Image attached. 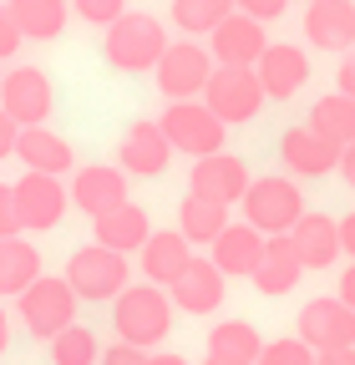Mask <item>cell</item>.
I'll list each match as a JSON object with an SVG mask.
<instances>
[{
  "mask_svg": "<svg viewBox=\"0 0 355 365\" xmlns=\"http://www.w3.org/2000/svg\"><path fill=\"white\" fill-rule=\"evenodd\" d=\"M173 294H163V284H127L117 299H112V325H117V340L138 345V350H153L168 340L173 330Z\"/></svg>",
  "mask_w": 355,
  "mask_h": 365,
  "instance_id": "cell-1",
  "label": "cell"
},
{
  "mask_svg": "<svg viewBox=\"0 0 355 365\" xmlns=\"http://www.w3.org/2000/svg\"><path fill=\"white\" fill-rule=\"evenodd\" d=\"M168 31H163V21H153L148 11H127L122 21H112L107 26V41H102V56H107V66H117V71H158V61H163V51H168Z\"/></svg>",
  "mask_w": 355,
  "mask_h": 365,
  "instance_id": "cell-2",
  "label": "cell"
},
{
  "mask_svg": "<svg viewBox=\"0 0 355 365\" xmlns=\"http://www.w3.org/2000/svg\"><path fill=\"white\" fill-rule=\"evenodd\" d=\"M16 314H21L26 335H36V340L51 345L61 330L76 325V289L66 279H56V274H41V279L16 299Z\"/></svg>",
  "mask_w": 355,
  "mask_h": 365,
  "instance_id": "cell-3",
  "label": "cell"
},
{
  "mask_svg": "<svg viewBox=\"0 0 355 365\" xmlns=\"http://www.w3.org/2000/svg\"><path fill=\"white\" fill-rule=\"evenodd\" d=\"M173 153H188L193 163L198 158H213L224 153V137H229V122L218 117L208 102H168V112L158 117Z\"/></svg>",
  "mask_w": 355,
  "mask_h": 365,
  "instance_id": "cell-4",
  "label": "cell"
},
{
  "mask_svg": "<svg viewBox=\"0 0 355 365\" xmlns=\"http://www.w3.org/2000/svg\"><path fill=\"white\" fill-rule=\"evenodd\" d=\"M213 71H218L213 51L198 46L193 36H183V41H173L163 51V61H158V91L168 102H198L208 91V81H213Z\"/></svg>",
  "mask_w": 355,
  "mask_h": 365,
  "instance_id": "cell-5",
  "label": "cell"
},
{
  "mask_svg": "<svg viewBox=\"0 0 355 365\" xmlns=\"http://www.w3.org/2000/svg\"><path fill=\"white\" fill-rule=\"evenodd\" d=\"M304 218V193L294 188V178H254L244 193V223H254L264 239L289 234Z\"/></svg>",
  "mask_w": 355,
  "mask_h": 365,
  "instance_id": "cell-6",
  "label": "cell"
},
{
  "mask_svg": "<svg viewBox=\"0 0 355 365\" xmlns=\"http://www.w3.org/2000/svg\"><path fill=\"white\" fill-rule=\"evenodd\" d=\"M66 284L76 289V299L107 304L127 289V254L107 249V244H86L66 259Z\"/></svg>",
  "mask_w": 355,
  "mask_h": 365,
  "instance_id": "cell-7",
  "label": "cell"
},
{
  "mask_svg": "<svg viewBox=\"0 0 355 365\" xmlns=\"http://www.w3.org/2000/svg\"><path fill=\"white\" fill-rule=\"evenodd\" d=\"M203 102L224 117L229 127H244V122L259 117V107L269 102V91H264V81H259L254 66H218L213 81H208V91H203Z\"/></svg>",
  "mask_w": 355,
  "mask_h": 365,
  "instance_id": "cell-8",
  "label": "cell"
},
{
  "mask_svg": "<svg viewBox=\"0 0 355 365\" xmlns=\"http://www.w3.org/2000/svg\"><path fill=\"white\" fill-rule=\"evenodd\" d=\"M299 340L315 350H355V309L340 294H320L299 309Z\"/></svg>",
  "mask_w": 355,
  "mask_h": 365,
  "instance_id": "cell-9",
  "label": "cell"
},
{
  "mask_svg": "<svg viewBox=\"0 0 355 365\" xmlns=\"http://www.w3.org/2000/svg\"><path fill=\"white\" fill-rule=\"evenodd\" d=\"M0 107H6L21 127H46V117L56 107L51 76L41 66H11L6 81H0Z\"/></svg>",
  "mask_w": 355,
  "mask_h": 365,
  "instance_id": "cell-10",
  "label": "cell"
},
{
  "mask_svg": "<svg viewBox=\"0 0 355 365\" xmlns=\"http://www.w3.org/2000/svg\"><path fill=\"white\" fill-rule=\"evenodd\" d=\"M249 168H244V158H234V153H213V158H198L193 163V173H188V193H198V198H213V203H244V193H249Z\"/></svg>",
  "mask_w": 355,
  "mask_h": 365,
  "instance_id": "cell-11",
  "label": "cell"
},
{
  "mask_svg": "<svg viewBox=\"0 0 355 365\" xmlns=\"http://www.w3.org/2000/svg\"><path fill=\"white\" fill-rule=\"evenodd\" d=\"M66 193L71 188H61V178H51V173H21L16 178V203H21V218H26L31 234H46V228L61 223Z\"/></svg>",
  "mask_w": 355,
  "mask_h": 365,
  "instance_id": "cell-12",
  "label": "cell"
},
{
  "mask_svg": "<svg viewBox=\"0 0 355 365\" xmlns=\"http://www.w3.org/2000/svg\"><path fill=\"white\" fill-rule=\"evenodd\" d=\"M208 51L218 66H259V56L269 51V36H264V21L234 11L224 26L208 36Z\"/></svg>",
  "mask_w": 355,
  "mask_h": 365,
  "instance_id": "cell-13",
  "label": "cell"
},
{
  "mask_svg": "<svg viewBox=\"0 0 355 365\" xmlns=\"http://www.w3.org/2000/svg\"><path fill=\"white\" fill-rule=\"evenodd\" d=\"M173 163V143H168V132L163 122H132L122 132V148H117V168L122 173H138V178H158L163 168Z\"/></svg>",
  "mask_w": 355,
  "mask_h": 365,
  "instance_id": "cell-14",
  "label": "cell"
},
{
  "mask_svg": "<svg viewBox=\"0 0 355 365\" xmlns=\"http://www.w3.org/2000/svg\"><path fill=\"white\" fill-rule=\"evenodd\" d=\"M229 294V274L218 269L213 259H193L183 274L173 279V304L183 314H213Z\"/></svg>",
  "mask_w": 355,
  "mask_h": 365,
  "instance_id": "cell-15",
  "label": "cell"
},
{
  "mask_svg": "<svg viewBox=\"0 0 355 365\" xmlns=\"http://www.w3.org/2000/svg\"><path fill=\"white\" fill-rule=\"evenodd\" d=\"M304 36L320 51H355V0H315L304 6Z\"/></svg>",
  "mask_w": 355,
  "mask_h": 365,
  "instance_id": "cell-16",
  "label": "cell"
},
{
  "mask_svg": "<svg viewBox=\"0 0 355 365\" xmlns=\"http://www.w3.org/2000/svg\"><path fill=\"white\" fill-rule=\"evenodd\" d=\"M71 203H76L86 218H102L107 208L127 203V173H122V168H107V163L76 168V173H71Z\"/></svg>",
  "mask_w": 355,
  "mask_h": 365,
  "instance_id": "cell-17",
  "label": "cell"
},
{
  "mask_svg": "<svg viewBox=\"0 0 355 365\" xmlns=\"http://www.w3.org/2000/svg\"><path fill=\"white\" fill-rule=\"evenodd\" d=\"M259 81L264 91H269V102H289L294 91L309 81V56H304V46H289V41H269V51L259 56Z\"/></svg>",
  "mask_w": 355,
  "mask_h": 365,
  "instance_id": "cell-18",
  "label": "cell"
},
{
  "mask_svg": "<svg viewBox=\"0 0 355 365\" xmlns=\"http://www.w3.org/2000/svg\"><path fill=\"white\" fill-rule=\"evenodd\" d=\"M279 158H284V168H289L294 178H325V173L340 168V148L325 143L309 122H304V127H289V132L279 137Z\"/></svg>",
  "mask_w": 355,
  "mask_h": 365,
  "instance_id": "cell-19",
  "label": "cell"
},
{
  "mask_svg": "<svg viewBox=\"0 0 355 365\" xmlns=\"http://www.w3.org/2000/svg\"><path fill=\"white\" fill-rule=\"evenodd\" d=\"M264 244H269V239H264L254 223H229L224 234L208 244V249H213L208 259L224 269L229 279H254V269H259V259H264Z\"/></svg>",
  "mask_w": 355,
  "mask_h": 365,
  "instance_id": "cell-20",
  "label": "cell"
},
{
  "mask_svg": "<svg viewBox=\"0 0 355 365\" xmlns=\"http://www.w3.org/2000/svg\"><path fill=\"white\" fill-rule=\"evenodd\" d=\"M289 239H294V254H299L304 269H330V264L345 254V244H340V218H330V213H304V218L289 228Z\"/></svg>",
  "mask_w": 355,
  "mask_h": 365,
  "instance_id": "cell-21",
  "label": "cell"
},
{
  "mask_svg": "<svg viewBox=\"0 0 355 365\" xmlns=\"http://www.w3.org/2000/svg\"><path fill=\"white\" fill-rule=\"evenodd\" d=\"M153 239V223H148V208H138V203H117V208H107L102 218H92V244H107V249H117V254H132V249H143Z\"/></svg>",
  "mask_w": 355,
  "mask_h": 365,
  "instance_id": "cell-22",
  "label": "cell"
},
{
  "mask_svg": "<svg viewBox=\"0 0 355 365\" xmlns=\"http://www.w3.org/2000/svg\"><path fill=\"white\" fill-rule=\"evenodd\" d=\"M299 274H304V264H299V254H294V239H289V234H274L269 244H264L259 269H254V289H259L264 299H279V294H289V289L299 284Z\"/></svg>",
  "mask_w": 355,
  "mask_h": 365,
  "instance_id": "cell-23",
  "label": "cell"
},
{
  "mask_svg": "<svg viewBox=\"0 0 355 365\" xmlns=\"http://www.w3.org/2000/svg\"><path fill=\"white\" fill-rule=\"evenodd\" d=\"M138 254H143V279H148V284H163V289H173V279L193 264V244L178 234V228H168V234H153Z\"/></svg>",
  "mask_w": 355,
  "mask_h": 365,
  "instance_id": "cell-24",
  "label": "cell"
},
{
  "mask_svg": "<svg viewBox=\"0 0 355 365\" xmlns=\"http://www.w3.org/2000/svg\"><path fill=\"white\" fill-rule=\"evenodd\" d=\"M16 158H21L26 173H51V178H61V173L76 163V158H71V143H66V137H56L51 127H26Z\"/></svg>",
  "mask_w": 355,
  "mask_h": 365,
  "instance_id": "cell-25",
  "label": "cell"
},
{
  "mask_svg": "<svg viewBox=\"0 0 355 365\" xmlns=\"http://www.w3.org/2000/svg\"><path fill=\"white\" fill-rule=\"evenodd\" d=\"M41 279V254L26 239H0V299H21Z\"/></svg>",
  "mask_w": 355,
  "mask_h": 365,
  "instance_id": "cell-26",
  "label": "cell"
},
{
  "mask_svg": "<svg viewBox=\"0 0 355 365\" xmlns=\"http://www.w3.org/2000/svg\"><path fill=\"white\" fill-rule=\"evenodd\" d=\"M224 228H229V208L224 203L198 198V193H188L183 203H178V234H183L188 244H213Z\"/></svg>",
  "mask_w": 355,
  "mask_h": 365,
  "instance_id": "cell-27",
  "label": "cell"
},
{
  "mask_svg": "<svg viewBox=\"0 0 355 365\" xmlns=\"http://www.w3.org/2000/svg\"><path fill=\"white\" fill-rule=\"evenodd\" d=\"M309 127H315L325 143H335L340 153L355 143V97H345V91H330V97H320L315 107H309Z\"/></svg>",
  "mask_w": 355,
  "mask_h": 365,
  "instance_id": "cell-28",
  "label": "cell"
},
{
  "mask_svg": "<svg viewBox=\"0 0 355 365\" xmlns=\"http://www.w3.org/2000/svg\"><path fill=\"white\" fill-rule=\"evenodd\" d=\"M11 16L26 41H56L66 31V0H11Z\"/></svg>",
  "mask_w": 355,
  "mask_h": 365,
  "instance_id": "cell-29",
  "label": "cell"
},
{
  "mask_svg": "<svg viewBox=\"0 0 355 365\" xmlns=\"http://www.w3.org/2000/svg\"><path fill=\"white\" fill-rule=\"evenodd\" d=\"M208 355L259 365V355H264V335L249 325V319H224V325H213V330H208Z\"/></svg>",
  "mask_w": 355,
  "mask_h": 365,
  "instance_id": "cell-30",
  "label": "cell"
},
{
  "mask_svg": "<svg viewBox=\"0 0 355 365\" xmlns=\"http://www.w3.org/2000/svg\"><path fill=\"white\" fill-rule=\"evenodd\" d=\"M234 11V0H173V26L183 36H213Z\"/></svg>",
  "mask_w": 355,
  "mask_h": 365,
  "instance_id": "cell-31",
  "label": "cell"
},
{
  "mask_svg": "<svg viewBox=\"0 0 355 365\" xmlns=\"http://www.w3.org/2000/svg\"><path fill=\"white\" fill-rule=\"evenodd\" d=\"M51 365H102V345L86 325H71L51 340Z\"/></svg>",
  "mask_w": 355,
  "mask_h": 365,
  "instance_id": "cell-32",
  "label": "cell"
},
{
  "mask_svg": "<svg viewBox=\"0 0 355 365\" xmlns=\"http://www.w3.org/2000/svg\"><path fill=\"white\" fill-rule=\"evenodd\" d=\"M259 365H320V350L304 345L299 335H289V340H269V345H264Z\"/></svg>",
  "mask_w": 355,
  "mask_h": 365,
  "instance_id": "cell-33",
  "label": "cell"
},
{
  "mask_svg": "<svg viewBox=\"0 0 355 365\" xmlns=\"http://www.w3.org/2000/svg\"><path fill=\"white\" fill-rule=\"evenodd\" d=\"M71 11L86 21V26H112V21H122L127 16V0H71Z\"/></svg>",
  "mask_w": 355,
  "mask_h": 365,
  "instance_id": "cell-34",
  "label": "cell"
},
{
  "mask_svg": "<svg viewBox=\"0 0 355 365\" xmlns=\"http://www.w3.org/2000/svg\"><path fill=\"white\" fill-rule=\"evenodd\" d=\"M21 203H16V182H0V239H21Z\"/></svg>",
  "mask_w": 355,
  "mask_h": 365,
  "instance_id": "cell-35",
  "label": "cell"
},
{
  "mask_svg": "<svg viewBox=\"0 0 355 365\" xmlns=\"http://www.w3.org/2000/svg\"><path fill=\"white\" fill-rule=\"evenodd\" d=\"M21 26H16V16H11V0H0V61H11L16 51H21Z\"/></svg>",
  "mask_w": 355,
  "mask_h": 365,
  "instance_id": "cell-36",
  "label": "cell"
},
{
  "mask_svg": "<svg viewBox=\"0 0 355 365\" xmlns=\"http://www.w3.org/2000/svg\"><path fill=\"white\" fill-rule=\"evenodd\" d=\"M102 365H148V350L117 340V345H107V350H102Z\"/></svg>",
  "mask_w": 355,
  "mask_h": 365,
  "instance_id": "cell-37",
  "label": "cell"
},
{
  "mask_svg": "<svg viewBox=\"0 0 355 365\" xmlns=\"http://www.w3.org/2000/svg\"><path fill=\"white\" fill-rule=\"evenodd\" d=\"M234 6H239L244 16H254V21H279L289 0H234Z\"/></svg>",
  "mask_w": 355,
  "mask_h": 365,
  "instance_id": "cell-38",
  "label": "cell"
},
{
  "mask_svg": "<svg viewBox=\"0 0 355 365\" xmlns=\"http://www.w3.org/2000/svg\"><path fill=\"white\" fill-rule=\"evenodd\" d=\"M21 132H26V127H21L6 107H0V158H11V153L21 148Z\"/></svg>",
  "mask_w": 355,
  "mask_h": 365,
  "instance_id": "cell-39",
  "label": "cell"
},
{
  "mask_svg": "<svg viewBox=\"0 0 355 365\" xmlns=\"http://www.w3.org/2000/svg\"><path fill=\"white\" fill-rule=\"evenodd\" d=\"M335 91L355 97V51H345V56H340V71H335Z\"/></svg>",
  "mask_w": 355,
  "mask_h": 365,
  "instance_id": "cell-40",
  "label": "cell"
},
{
  "mask_svg": "<svg viewBox=\"0 0 355 365\" xmlns=\"http://www.w3.org/2000/svg\"><path fill=\"white\" fill-rule=\"evenodd\" d=\"M340 244H345V254L355 259V213H345V218H340Z\"/></svg>",
  "mask_w": 355,
  "mask_h": 365,
  "instance_id": "cell-41",
  "label": "cell"
},
{
  "mask_svg": "<svg viewBox=\"0 0 355 365\" xmlns=\"http://www.w3.org/2000/svg\"><path fill=\"white\" fill-rule=\"evenodd\" d=\"M340 299H345V304L355 309V259H350V269L340 274Z\"/></svg>",
  "mask_w": 355,
  "mask_h": 365,
  "instance_id": "cell-42",
  "label": "cell"
},
{
  "mask_svg": "<svg viewBox=\"0 0 355 365\" xmlns=\"http://www.w3.org/2000/svg\"><path fill=\"white\" fill-rule=\"evenodd\" d=\"M340 178L350 182V188H355V143H350V148L340 153Z\"/></svg>",
  "mask_w": 355,
  "mask_h": 365,
  "instance_id": "cell-43",
  "label": "cell"
},
{
  "mask_svg": "<svg viewBox=\"0 0 355 365\" xmlns=\"http://www.w3.org/2000/svg\"><path fill=\"white\" fill-rule=\"evenodd\" d=\"M320 365H355V350H320Z\"/></svg>",
  "mask_w": 355,
  "mask_h": 365,
  "instance_id": "cell-44",
  "label": "cell"
},
{
  "mask_svg": "<svg viewBox=\"0 0 355 365\" xmlns=\"http://www.w3.org/2000/svg\"><path fill=\"white\" fill-rule=\"evenodd\" d=\"M6 345H11V319H6V309H0V355H6Z\"/></svg>",
  "mask_w": 355,
  "mask_h": 365,
  "instance_id": "cell-45",
  "label": "cell"
},
{
  "mask_svg": "<svg viewBox=\"0 0 355 365\" xmlns=\"http://www.w3.org/2000/svg\"><path fill=\"white\" fill-rule=\"evenodd\" d=\"M148 365H188L183 355H148Z\"/></svg>",
  "mask_w": 355,
  "mask_h": 365,
  "instance_id": "cell-46",
  "label": "cell"
},
{
  "mask_svg": "<svg viewBox=\"0 0 355 365\" xmlns=\"http://www.w3.org/2000/svg\"><path fill=\"white\" fill-rule=\"evenodd\" d=\"M203 365H249V360H218V355H208Z\"/></svg>",
  "mask_w": 355,
  "mask_h": 365,
  "instance_id": "cell-47",
  "label": "cell"
},
{
  "mask_svg": "<svg viewBox=\"0 0 355 365\" xmlns=\"http://www.w3.org/2000/svg\"><path fill=\"white\" fill-rule=\"evenodd\" d=\"M304 6H315V0H304Z\"/></svg>",
  "mask_w": 355,
  "mask_h": 365,
  "instance_id": "cell-48",
  "label": "cell"
},
{
  "mask_svg": "<svg viewBox=\"0 0 355 365\" xmlns=\"http://www.w3.org/2000/svg\"><path fill=\"white\" fill-rule=\"evenodd\" d=\"M0 81H6V71H0Z\"/></svg>",
  "mask_w": 355,
  "mask_h": 365,
  "instance_id": "cell-49",
  "label": "cell"
}]
</instances>
